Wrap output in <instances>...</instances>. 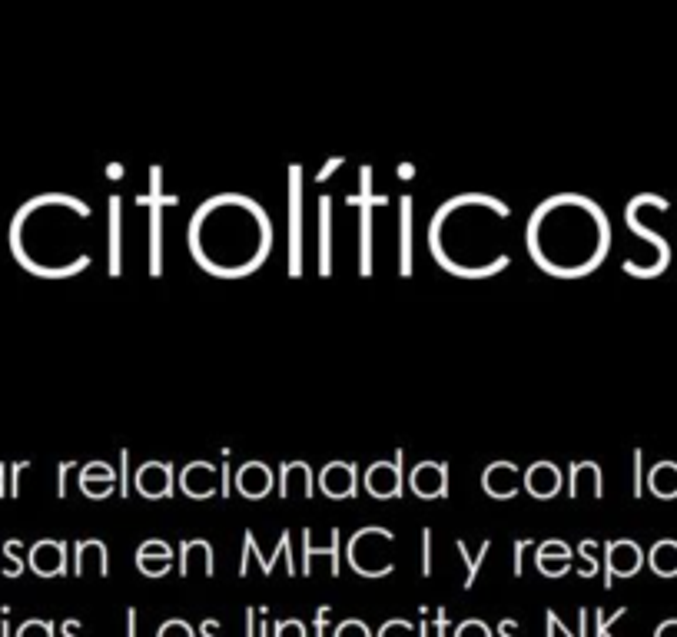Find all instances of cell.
<instances>
[{
  "label": "cell",
  "instance_id": "obj_17",
  "mask_svg": "<svg viewBox=\"0 0 677 637\" xmlns=\"http://www.w3.org/2000/svg\"><path fill=\"white\" fill-rule=\"evenodd\" d=\"M27 565L40 578H64L67 574V541L40 538L27 551Z\"/></svg>",
  "mask_w": 677,
  "mask_h": 637
},
{
  "label": "cell",
  "instance_id": "obj_2",
  "mask_svg": "<svg viewBox=\"0 0 677 637\" xmlns=\"http://www.w3.org/2000/svg\"><path fill=\"white\" fill-rule=\"evenodd\" d=\"M525 249L545 276L585 279L611 253V219L591 196L555 193L528 216Z\"/></svg>",
  "mask_w": 677,
  "mask_h": 637
},
{
  "label": "cell",
  "instance_id": "obj_15",
  "mask_svg": "<svg viewBox=\"0 0 677 637\" xmlns=\"http://www.w3.org/2000/svg\"><path fill=\"white\" fill-rule=\"evenodd\" d=\"M133 488L147 501H173L176 498V472L173 462H143L133 475Z\"/></svg>",
  "mask_w": 677,
  "mask_h": 637
},
{
  "label": "cell",
  "instance_id": "obj_7",
  "mask_svg": "<svg viewBox=\"0 0 677 637\" xmlns=\"http://www.w3.org/2000/svg\"><path fill=\"white\" fill-rule=\"evenodd\" d=\"M286 276L289 279H302V269H306V186H302V166L293 163L289 166V186H286Z\"/></svg>",
  "mask_w": 677,
  "mask_h": 637
},
{
  "label": "cell",
  "instance_id": "obj_23",
  "mask_svg": "<svg viewBox=\"0 0 677 637\" xmlns=\"http://www.w3.org/2000/svg\"><path fill=\"white\" fill-rule=\"evenodd\" d=\"M415 203L412 196L405 193L399 196V276L402 279H412L415 273V259H412V249H415V236H412V226H415Z\"/></svg>",
  "mask_w": 677,
  "mask_h": 637
},
{
  "label": "cell",
  "instance_id": "obj_32",
  "mask_svg": "<svg viewBox=\"0 0 677 637\" xmlns=\"http://www.w3.org/2000/svg\"><path fill=\"white\" fill-rule=\"evenodd\" d=\"M492 545H495L492 538H482V545H478V551L472 555V551H468V541H465V538H458V541H455V551H458V555H462V565H465V578H462V588H465V591H472V584L478 581V571H482L485 558L492 555Z\"/></svg>",
  "mask_w": 677,
  "mask_h": 637
},
{
  "label": "cell",
  "instance_id": "obj_18",
  "mask_svg": "<svg viewBox=\"0 0 677 637\" xmlns=\"http://www.w3.org/2000/svg\"><path fill=\"white\" fill-rule=\"evenodd\" d=\"M283 555H293V541H289V531H283V535H279L273 555H263V551H259L256 531H253V528H246V531H243V555H239V578H246V574H249V561H256L259 571H263L266 578H273L276 561L283 558Z\"/></svg>",
  "mask_w": 677,
  "mask_h": 637
},
{
  "label": "cell",
  "instance_id": "obj_39",
  "mask_svg": "<svg viewBox=\"0 0 677 637\" xmlns=\"http://www.w3.org/2000/svg\"><path fill=\"white\" fill-rule=\"evenodd\" d=\"M117 462H120V472H117L120 475V485H117V492H120L123 501H127L130 498V452H127V448H120V452H117Z\"/></svg>",
  "mask_w": 677,
  "mask_h": 637
},
{
  "label": "cell",
  "instance_id": "obj_13",
  "mask_svg": "<svg viewBox=\"0 0 677 637\" xmlns=\"http://www.w3.org/2000/svg\"><path fill=\"white\" fill-rule=\"evenodd\" d=\"M405 488L422 501H442L452 495L449 488V462H419L405 475Z\"/></svg>",
  "mask_w": 677,
  "mask_h": 637
},
{
  "label": "cell",
  "instance_id": "obj_35",
  "mask_svg": "<svg viewBox=\"0 0 677 637\" xmlns=\"http://www.w3.org/2000/svg\"><path fill=\"white\" fill-rule=\"evenodd\" d=\"M229 458H233V452L220 448V498L223 501L233 498V468H229Z\"/></svg>",
  "mask_w": 677,
  "mask_h": 637
},
{
  "label": "cell",
  "instance_id": "obj_40",
  "mask_svg": "<svg viewBox=\"0 0 677 637\" xmlns=\"http://www.w3.org/2000/svg\"><path fill=\"white\" fill-rule=\"evenodd\" d=\"M77 468V462H70V458H64V462L57 465V501H64L70 495V472Z\"/></svg>",
  "mask_w": 677,
  "mask_h": 637
},
{
  "label": "cell",
  "instance_id": "obj_46",
  "mask_svg": "<svg viewBox=\"0 0 677 637\" xmlns=\"http://www.w3.org/2000/svg\"><path fill=\"white\" fill-rule=\"evenodd\" d=\"M123 173H127V166H123V163H110L107 166V180H123Z\"/></svg>",
  "mask_w": 677,
  "mask_h": 637
},
{
  "label": "cell",
  "instance_id": "obj_43",
  "mask_svg": "<svg viewBox=\"0 0 677 637\" xmlns=\"http://www.w3.org/2000/svg\"><path fill=\"white\" fill-rule=\"evenodd\" d=\"M342 166H346V160H342V156H329V160L322 163V170H319L316 176H312V180H316V183H329V180H332V173L342 170Z\"/></svg>",
  "mask_w": 677,
  "mask_h": 637
},
{
  "label": "cell",
  "instance_id": "obj_5",
  "mask_svg": "<svg viewBox=\"0 0 677 637\" xmlns=\"http://www.w3.org/2000/svg\"><path fill=\"white\" fill-rule=\"evenodd\" d=\"M372 180H376V170H372L369 163L359 166V190L346 196V203L359 210V276L362 279L376 273V210L389 206V196L376 193Z\"/></svg>",
  "mask_w": 677,
  "mask_h": 637
},
{
  "label": "cell",
  "instance_id": "obj_25",
  "mask_svg": "<svg viewBox=\"0 0 677 637\" xmlns=\"http://www.w3.org/2000/svg\"><path fill=\"white\" fill-rule=\"evenodd\" d=\"M319 246H316V273L322 279L332 276V196H319Z\"/></svg>",
  "mask_w": 677,
  "mask_h": 637
},
{
  "label": "cell",
  "instance_id": "obj_20",
  "mask_svg": "<svg viewBox=\"0 0 677 637\" xmlns=\"http://www.w3.org/2000/svg\"><path fill=\"white\" fill-rule=\"evenodd\" d=\"M482 488L488 498L495 501H515L522 495V472H518L515 462H492L482 472Z\"/></svg>",
  "mask_w": 677,
  "mask_h": 637
},
{
  "label": "cell",
  "instance_id": "obj_31",
  "mask_svg": "<svg viewBox=\"0 0 677 637\" xmlns=\"http://www.w3.org/2000/svg\"><path fill=\"white\" fill-rule=\"evenodd\" d=\"M87 555H93L100 561V571L103 578L110 574V548L103 538H77L74 541V574L77 578H83V565H87Z\"/></svg>",
  "mask_w": 677,
  "mask_h": 637
},
{
  "label": "cell",
  "instance_id": "obj_38",
  "mask_svg": "<svg viewBox=\"0 0 677 637\" xmlns=\"http://www.w3.org/2000/svg\"><path fill=\"white\" fill-rule=\"evenodd\" d=\"M419 541H422V574L429 578V574H432V555H435V531L432 528H422L419 531Z\"/></svg>",
  "mask_w": 677,
  "mask_h": 637
},
{
  "label": "cell",
  "instance_id": "obj_34",
  "mask_svg": "<svg viewBox=\"0 0 677 637\" xmlns=\"http://www.w3.org/2000/svg\"><path fill=\"white\" fill-rule=\"evenodd\" d=\"M4 558H7V568H4L7 578H20V574H24V541L20 538L4 541Z\"/></svg>",
  "mask_w": 677,
  "mask_h": 637
},
{
  "label": "cell",
  "instance_id": "obj_41",
  "mask_svg": "<svg viewBox=\"0 0 677 637\" xmlns=\"http://www.w3.org/2000/svg\"><path fill=\"white\" fill-rule=\"evenodd\" d=\"M535 545L531 538H515V558H512V574L515 578H522L525 574V551Z\"/></svg>",
  "mask_w": 677,
  "mask_h": 637
},
{
  "label": "cell",
  "instance_id": "obj_22",
  "mask_svg": "<svg viewBox=\"0 0 677 637\" xmlns=\"http://www.w3.org/2000/svg\"><path fill=\"white\" fill-rule=\"evenodd\" d=\"M107 273L123 276V196L117 193L107 200Z\"/></svg>",
  "mask_w": 677,
  "mask_h": 637
},
{
  "label": "cell",
  "instance_id": "obj_6",
  "mask_svg": "<svg viewBox=\"0 0 677 637\" xmlns=\"http://www.w3.org/2000/svg\"><path fill=\"white\" fill-rule=\"evenodd\" d=\"M392 548H395L392 531L369 525V528H359L356 535L349 538L346 558H349L352 571L362 574V578H385V574L395 571Z\"/></svg>",
  "mask_w": 677,
  "mask_h": 637
},
{
  "label": "cell",
  "instance_id": "obj_37",
  "mask_svg": "<svg viewBox=\"0 0 677 637\" xmlns=\"http://www.w3.org/2000/svg\"><path fill=\"white\" fill-rule=\"evenodd\" d=\"M595 548H598V545H595V541H591V538H585V541H581V545H578V555L585 558V568H581V578H595V574H598V558H595Z\"/></svg>",
  "mask_w": 677,
  "mask_h": 637
},
{
  "label": "cell",
  "instance_id": "obj_16",
  "mask_svg": "<svg viewBox=\"0 0 677 637\" xmlns=\"http://www.w3.org/2000/svg\"><path fill=\"white\" fill-rule=\"evenodd\" d=\"M522 488L528 498L535 501H551L561 495V488H565V475H561V468L555 462H548V458H538V462H531L522 475Z\"/></svg>",
  "mask_w": 677,
  "mask_h": 637
},
{
  "label": "cell",
  "instance_id": "obj_1",
  "mask_svg": "<svg viewBox=\"0 0 677 637\" xmlns=\"http://www.w3.org/2000/svg\"><path fill=\"white\" fill-rule=\"evenodd\" d=\"M193 263L216 279H246L273 253V219L246 193H216L186 226Z\"/></svg>",
  "mask_w": 677,
  "mask_h": 637
},
{
  "label": "cell",
  "instance_id": "obj_14",
  "mask_svg": "<svg viewBox=\"0 0 677 637\" xmlns=\"http://www.w3.org/2000/svg\"><path fill=\"white\" fill-rule=\"evenodd\" d=\"M316 488L329 501H356L359 488H362L356 462H329V465H322V472L316 475Z\"/></svg>",
  "mask_w": 677,
  "mask_h": 637
},
{
  "label": "cell",
  "instance_id": "obj_33",
  "mask_svg": "<svg viewBox=\"0 0 677 637\" xmlns=\"http://www.w3.org/2000/svg\"><path fill=\"white\" fill-rule=\"evenodd\" d=\"M644 561H648L658 578H677V541L674 538L654 541L651 551L644 555Z\"/></svg>",
  "mask_w": 677,
  "mask_h": 637
},
{
  "label": "cell",
  "instance_id": "obj_44",
  "mask_svg": "<svg viewBox=\"0 0 677 637\" xmlns=\"http://www.w3.org/2000/svg\"><path fill=\"white\" fill-rule=\"evenodd\" d=\"M458 637H488V628L482 621H468V624L458 628Z\"/></svg>",
  "mask_w": 677,
  "mask_h": 637
},
{
  "label": "cell",
  "instance_id": "obj_26",
  "mask_svg": "<svg viewBox=\"0 0 677 637\" xmlns=\"http://www.w3.org/2000/svg\"><path fill=\"white\" fill-rule=\"evenodd\" d=\"M571 558H575V551L558 538L541 541L538 551H535L538 568H541V574H548V578H565V574L571 571Z\"/></svg>",
  "mask_w": 677,
  "mask_h": 637
},
{
  "label": "cell",
  "instance_id": "obj_27",
  "mask_svg": "<svg viewBox=\"0 0 677 637\" xmlns=\"http://www.w3.org/2000/svg\"><path fill=\"white\" fill-rule=\"evenodd\" d=\"M302 482V492L306 498L316 495V475H312V468L306 462H283L279 465V478H276V495L289 501L293 498V485Z\"/></svg>",
  "mask_w": 677,
  "mask_h": 637
},
{
  "label": "cell",
  "instance_id": "obj_12",
  "mask_svg": "<svg viewBox=\"0 0 677 637\" xmlns=\"http://www.w3.org/2000/svg\"><path fill=\"white\" fill-rule=\"evenodd\" d=\"M176 485H180V495L190 498V501H210L220 495V468H216L210 458H193V462L183 465L180 478H176Z\"/></svg>",
  "mask_w": 677,
  "mask_h": 637
},
{
  "label": "cell",
  "instance_id": "obj_42",
  "mask_svg": "<svg viewBox=\"0 0 677 637\" xmlns=\"http://www.w3.org/2000/svg\"><path fill=\"white\" fill-rule=\"evenodd\" d=\"M30 465H34V462H14V465H10V488H7V498H20V475H24Z\"/></svg>",
  "mask_w": 677,
  "mask_h": 637
},
{
  "label": "cell",
  "instance_id": "obj_30",
  "mask_svg": "<svg viewBox=\"0 0 677 637\" xmlns=\"http://www.w3.org/2000/svg\"><path fill=\"white\" fill-rule=\"evenodd\" d=\"M644 488L661 498V501H674L677 498V462H658L644 478Z\"/></svg>",
  "mask_w": 677,
  "mask_h": 637
},
{
  "label": "cell",
  "instance_id": "obj_9",
  "mask_svg": "<svg viewBox=\"0 0 677 637\" xmlns=\"http://www.w3.org/2000/svg\"><path fill=\"white\" fill-rule=\"evenodd\" d=\"M658 200H661L658 193H638V196H631L628 206H624V226H628V233L644 239V243L654 249V279L668 273L671 259H674V249H671L668 239H664L658 229H651L648 223H644V213H648Z\"/></svg>",
  "mask_w": 677,
  "mask_h": 637
},
{
  "label": "cell",
  "instance_id": "obj_21",
  "mask_svg": "<svg viewBox=\"0 0 677 637\" xmlns=\"http://www.w3.org/2000/svg\"><path fill=\"white\" fill-rule=\"evenodd\" d=\"M233 485H236V492L243 495L246 501H263V498H269L276 492V475H273V468H269L266 462H256V458H253V462L239 465Z\"/></svg>",
  "mask_w": 677,
  "mask_h": 637
},
{
  "label": "cell",
  "instance_id": "obj_36",
  "mask_svg": "<svg viewBox=\"0 0 677 637\" xmlns=\"http://www.w3.org/2000/svg\"><path fill=\"white\" fill-rule=\"evenodd\" d=\"M631 468H634L631 495L641 501V498H644V452H641V448H634V452H631Z\"/></svg>",
  "mask_w": 677,
  "mask_h": 637
},
{
  "label": "cell",
  "instance_id": "obj_10",
  "mask_svg": "<svg viewBox=\"0 0 677 637\" xmlns=\"http://www.w3.org/2000/svg\"><path fill=\"white\" fill-rule=\"evenodd\" d=\"M405 452L395 448L392 458H379L366 468V478H362V488H366L369 498L376 501H399L405 495Z\"/></svg>",
  "mask_w": 677,
  "mask_h": 637
},
{
  "label": "cell",
  "instance_id": "obj_8",
  "mask_svg": "<svg viewBox=\"0 0 677 637\" xmlns=\"http://www.w3.org/2000/svg\"><path fill=\"white\" fill-rule=\"evenodd\" d=\"M137 206H143V210L150 213V276L160 279L163 276V243H166L163 219H166V210L180 206V196L163 186V166H150V186H147V193L137 196Z\"/></svg>",
  "mask_w": 677,
  "mask_h": 637
},
{
  "label": "cell",
  "instance_id": "obj_29",
  "mask_svg": "<svg viewBox=\"0 0 677 637\" xmlns=\"http://www.w3.org/2000/svg\"><path fill=\"white\" fill-rule=\"evenodd\" d=\"M339 551H342L339 528H332L329 548H316V545H312V531L306 528V531H302V574L312 571V561H316V558H329V571L339 574Z\"/></svg>",
  "mask_w": 677,
  "mask_h": 637
},
{
  "label": "cell",
  "instance_id": "obj_28",
  "mask_svg": "<svg viewBox=\"0 0 677 637\" xmlns=\"http://www.w3.org/2000/svg\"><path fill=\"white\" fill-rule=\"evenodd\" d=\"M581 478H588L591 482V498L601 501L604 498V478H601V465L598 462H571L568 465V498L578 501L581 495Z\"/></svg>",
  "mask_w": 677,
  "mask_h": 637
},
{
  "label": "cell",
  "instance_id": "obj_45",
  "mask_svg": "<svg viewBox=\"0 0 677 637\" xmlns=\"http://www.w3.org/2000/svg\"><path fill=\"white\" fill-rule=\"evenodd\" d=\"M160 637H193V631L186 628L183 621H170V624H163V634Z\"/></svg>",
  "mask_w": 677,
  "mask_h": 637
},
{
  "label": "cell",
  "instance_id": "obj_19",
  "mask_svg": "<svg viewBox=\"0 0 677 637\" xmlns=\"http://www.w3.org/2000/svg\"><path fill=\"white\" fill-rule=\"evenodd\" d=\"M77 485H80V492L87 495L90 501H107L113 492H117L120 475H117V468H113L110 462H103V458H93V462H87V465L80 468Z\"/></svg>",
  "mask_w": 677,
  "mask_h": 637
},
{
  "label": "cell",
  "instance_id": "obj_4",
  "mask_svg": "<svg viewBox=\"0 0 677 637\" xmlns=\"http://www.w3.org/2000/svg\"><path fill=\"white\" fill-rule=\"evenodd\" d=\"M90 219V203H83L80 196L40 193L10 219V256L24 273L40 279H70L87 273L93 256L83 249V226Z\"/></svg>",
  "mask_w": 677,
  "mask_h": 637
},
{
  "label": "cell",
  "instance_id": "obj_47",
  "mask_svg": "<svg viewBox=\"0 0 677 637\" xmlns=\"http://www.w3.org/2000/svg\"><path fill=\"white\" fill-rule=\"evenodd\" d=\"M395 173H399V180H412V176H415V166H412V163H402Z\"/></svg>",
  "mask_w": 677,
  "mask_h": 637
},
{
  "label": "cell",
  "instance_id": "obj_48",
  "mask_svg": "<svg viewBox=\"0 0 677 637\" xmlns=\"http://www.w3.org/2000/svg\"><path fill=\"white\" fill-rule=\"evenodd\" d=\"M0 498H7V465L0 462Z\"/></svg>",
  "mask_w": 677,
  "mask_h": 637
},
{
  "label": "cell",
  "instance_id": "obj_11",
  "mask_svg": "<svg viewBox=\"0 0 677 637\" xmlns=\"http://www.w3.org/2000/svg\"><path fill=\"white\" fill-rule=\"evenodd\" d=\"M644 568V551L631 538L604 541V588H611L614 578H634Z\"/></svg>",
  "mask_w": 677,
  "mask_h": 637
},
{
  "label": "cell",
  "instance_id": "obj_24",
  "mask_svg": "<svg viewBox=\"0 0 677 637\" xmlns=\"http://www.w3.org/2000/svg\"><path fill=\"white\" fill-rule=\"evenodd\" d=\"M137 568L147 574V578H163V574H170V568H173V548L166 545V541H160V538H150V541H143V545L137 548Z\"/></svg>",
  "mask_w": 677,
  "mask_h": 637
},
{
  "label": "cell",
  "instance_id": "obj_3",
  "mask_svg": "<svg viewBox=\"0 0 677 637\" xmlns=\"http://www.w3.org/2000/svg\"><path fill=\"white\" fill-rule=\"evenodd\" d=\"M512 206L488 193H458L429 219V253L435 266L458 279H492L512 266L505 226Z\"/></svg>",
  "mask_w": 677,
  "mask_h": 637
}]
</instances>
